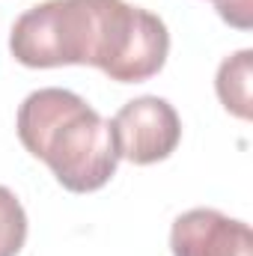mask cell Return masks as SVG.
Returning a JSON list of instances; mask_svg holds the SVG:
<instances>
[{
    "mask_svg": "<svg viewBox=\"0 0 253 256\" xmlns=\"http://www.w3.org/2000/svg\"><path fill=\"white\" fill-rule=\"evenodd\" d=\"M9 51L27 68L96 66L116 84H140L164 68L170 33L126 0H45L12 24Z\"/></svg>",
    "mask_w": 253,
    "mask_h": 256,
    "instance_id": "obj_1",
    "label": "cell"
},
{
    "mask_svg": "<svg viewBox=\"0 0 253 256\" xmlns=\"http://www.w3.org/2000/svg\"><path fill=\"white\" fill-rule=\"evenodd\" d=\"M15 128L24 149L51 167L66 191L92 194L116 173L114 128L72 90L48 86L30 92L18 108Z\"/></svg>",
    "mask_w": 253,
    "mask_h": 256,
    "instance_id": "obj_2",
    "label": "cell"
},
{
    "mask_svg": "<svg viewBox=\"0 0 253 256\" xmlns=\"http://www.w3.org/2000/svg\"><path fill=\"white\" fill-rule=\"evenodd\" d=\"M120 158L131 164H155L176 152L182 140V122L176 108L158 96H140L122 104V110L110 120Z\"/></svg>",
    "mask_w": 253,
    "mask_h": 256,
    "instance_id": "obj_3",
    "label": "cell"
},
{
    "mask_svg": "<svg viewBox=\"0 0 253 256\" xmlns=\"http://www.w3.org/2000/svg\"><path fill=\"white\" fill-rule=\"evenodd\" d=\"M173 256H253V232L218 208H190L173 220Z\"/></svg>",
    "mask_w": 253,
    "mask_h": 256,
    "instance_id": "obj_4",
    "label": "cell"
},
{
    "mask_svg": "<svg viewBox=\"0 0 253 256\" xmlns=\"http://www.w3.org/2000/svg\"><path fill=\"white\" fill-rule=\"evenodd\" d=\"M250 78H253V51L250 48H244V51H238V54H232V57H226L220 68H218V80H214V86H218V98H220V104L232 114V116H238V120H250Z\"/></svg>",
    "mask_w": 253,
    "mask_h": 256,
    "instance_id": "obj_5",
    "label": "cell"
},
{
    "mask_svg": "<svg viewBox=\"0 0 253 256\" xmlns=\"http://www.w3.org/2000/svg\"><path fill=\"white\" fill-rule=\"evenodd\" d=\"M27 242V214L18 196L0 185V256H18Z\"/></svg>",
    "mask_w": 253,
    "mask_h": 256,
    "instance_id": "obj_6",
    "label": "cell"
},
{
    "mask_svg": "<svg viewBox=\"0 0 253 256\" xmlns=\"http://www.w3.org/2000/svg\"><path fill=\"white\" fill-rule=\"evenodd\" d=\"M224 21H230L238 30H248L253 24V0H214Z\"/></svg>",
    "mask_w": 253,
    "mask_h": 256,
    "instance_id": "obj_7",
    "label": "cell"
}]
</instances>
